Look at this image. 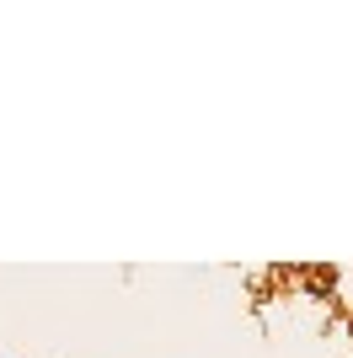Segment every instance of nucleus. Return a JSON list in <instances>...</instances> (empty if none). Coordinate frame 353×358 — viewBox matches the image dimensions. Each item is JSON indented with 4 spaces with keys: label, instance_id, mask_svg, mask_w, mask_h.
<instances>
[]
</instances>
